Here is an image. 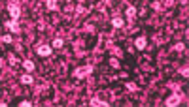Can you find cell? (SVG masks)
<instances>
[{
	"label": "cell",
	"mask_w": 189,
	"mask_h": 107,
	"mask_svg": "<svg viewBox=\"0 0 189 107\" xmlns=\"http://www.w3.org/2000/svg\"><path fill=\"white\" fill-rule=\"evenodd\" d=\"M93 73V66H83V68H76L74 70V77L76 79H83V77L91 75Z\"/></svg>",
	"instance_id": "6da1fadb"
},
{
	"label": "cell",
	"mask_w": 189,
	"mask_h": 107,
	"mask_svg": "<svg viewBox=\"0 0 189 107\" xmlns=\"http://www.w3.org/2000/svg\"><path fill=\"white\" fill-rule=\"evenodd\" d=\"M23 68L30 73V71H34V62H32V60H23Z\"/></svg>",
	"instance_id": "9c48e42d"
},
{
	"label": "cell",
	"mask_w": 189,
	"mask_h": 107,
	"mask_svg": "<svg viewBox=\"0 0 189 107\" xmlns=\"http://www.w3.org/2000/svg\"><path fill=\"white\" fill-rule=\"evenodd\" d=\"M57 0H47V4H45V8L49 9V11H53V9H57V4H55Z\"/></svg>",
	"instance_id": "4fadbf2b"
},
{
	"label": "cell",
	"mask_w": 189,
	"mask_h": 107,
	"mask_svg": "<svg viewBox=\"0 0 189 107\" xmlns=\"http://www.w3.org/2000/svg\"><path fill=\"white\" fill-rule=\"evenodd\" d=\"M8 11H9V17L15 19V21L21 17V8H19V4H15V2H9L8 4Z\"/></svg>",
	"instance_id": "7a4b0ae2"
},
{
	"label": "cell",
	"mask_w": 189,
	"mask_h": 107,
	"mask_svg": "<svg viewBox=\"0 0 189 107\" xmlns=\"http://www.w3.org/2000/svg\"><path fill=\"white\" fill-rule=\"evenodd\" d=\"M0 40L4 41V43H11V41H14V40H11V36H8V34H6V36H2Z\"/></svg>",
	"instance_id": "5bb4252c"
},
{
	"label": "cell",
	"mask_w": 189,
	"mask_h": 107,
	"mask_svg": "<svg viewBox=\"0 0 189 107\" xmlns=\"http://www.w3.org/2000/svg\"><path fill=\"white\" fill-rule=\"evenodd\" d=\"M6 28H9V32H15V34H17L19 32V23L15 21V19H11V21L6 23Z\"/></svg>",
	"instance_id": "5b68a950"
},
{
	"label": "cell",
	"mask_w": 189,
	"mask_h": 107,
	"mask_svg": "<svg viewBox=\"0 0 189 107\" xmlns=\"http://www.w3.org/2000/svg\"><path fill=\"white\" fill-rule=\"evenodd\" d=\"M51 51H53V47H51V45H40V47L36 49V53L40 54V56H49Z\"/></svg>",
	"instance_id": "277c9868"
},
{
	"label": "cell",
	"mask_w": 189,
	"mask_h": 107,
	"mask_svg": "<svg viewBox=\"0 0 189 107\" xmlns=\"http://www.w3.org/2000/svg\"><path fill=\"white\" fill-rule=\"evenodd\" d=\"M180 102H182V96H180L178 92H174V94L170 96V98H167V105H168V107H174V105H178Z\"/></svg>",
	"instance_id": "3957f363"
},
{
	"label": "cell",
	"mask_w": 189,
	"mask_h": 107,
	"mask_svg": "<svg viewBox=\"0 0 189 107\" xmlns=\"http://www.w3.org/2000/svg\"><path fill=\"white\" fill-rule=\"evenodd\" d=\"M136 49H138V51L146 49V38H144V36H140L138 40H136Z\"/></svg>",
	"instance_id": "8992f818"
},
{
	"label": "cell",
	"mask_w": 189,
	"mask_h": 107,
	"mask_svg": "<svg viewBox=\"0 0 189 107\" xmlns=\"http://www.w3.org/2000/svg\"><path fill=\"white\" fill-rule=\"evenodd\" d=\"M134 15H136V8L134 6H129V8H127V17H129V21H132Z\"/></svg>",
	"instance_id": "8fae6325"
},
{
	"label": "cell",
	"mask_w": 189,
	"mask_h": 107,
	"mask_svg": "<svg viewBox=\"0 0 189 107\" xmlns=\"http://www.w3.org/2000/svg\"><path fill=\"white\" fill-rule=\"evenodd\" d=\"M30 105H32V103L28 102V100H23V102L19 103V107H30Z\"/></svg>",
	"instance_id": "9a60e30c"
},
{
	"label": "cell",
	"mask_w": 189,
	"mask_h": 107,
	"mask_svg": "<svg viewBox=\"0 0 189 107\" xmlns=\"http://www.w3.org/2000/svg\"><path fill=\"white\" fill-rule=\"evenodd\" d=\"M127 88H129V90H136V85H134V83H127Z\"/></svg>",
	"instance_id": "2e32d148"
},
{
	"label": "cell",
	"mask_w": 189,
	"mask_h": 107,
	"mask_svg": "<svg viewBox=\"0 0 189 107\" xmlns=\"http://www.w3.org/2000/svg\"><path fill=\"white\" fill-rule=\"evenodd\" d=\"M91 105H95V107H108V103L102 102V100H99V98H91Z\"/></svg>",
	"instance_id": "52a82bcc"
},
{
	"label": "cell",
	"mask_w": 189,
	"mask_h": 107,
	"mask_svg": "<svg viewBox=\"0 0 189 107\" xmlns=\"http://www.w3.org/2000/svg\"><path fill=\"white\" fill-rule=\"evenodd\" d=\"M21 83H23V85H32L34 79H32L30 73H27V75H21Z\"/></svg>",
	"instance_id": "30bf717a"
},
{
	"label": "cell",
	"mask_w": 189,
	"mask_h": 107,
	"mask_svg": "<svg viewBox=\"0 0 189 107\" xmlns=\"http://www.w3.org/2000/svg\"><path fill=\"white\" fill-rule=\"evenodd\" d=\"M112 25H113L115 28H123V27H125V21H123V19H119V17H113V19H112Z\"/></svg>",
	"instance_id": "ba28073f"
},
{
	"label": "cell",
	"mask_w": 189,
	"mask_h": 107,
	"mask_svg": "<svg viewBox=\"0 0 189 107\" xmlns=\"http://www.w3.org/2000/svg\"><path fill=\"white\" fill-rule=\"evenodd\" d=\"M64 45V41L61 40V38H57V40L53 41V43H51V47H53V49H61V47H63Z\"/></svg>",
	"instance_id": "7c38bea8"
}]
</instances>
